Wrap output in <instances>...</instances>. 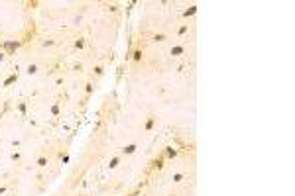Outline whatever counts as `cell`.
Returning a JSON list of instances; mask_svg holds the SVG:
<instances>
[{
	"mask_svg": "<svg viewBox=\"0 0 295 196\" xmlns=\"http://www.w3.org/2000/svg\"><path fill=\"white\" fill-rule=\"evenodd\" d=\"M36 165L39 167V169H45V167H47V157H37V161H36Z\"/></svg>",
	"mask_w": 295,
	"mask_h": 196,
	"instance_id": "obj_11",
	"label": "cell"
},
{
	"mask_svg": "<svg viewBox=\"0 0 295 196\" xmlns=\"http://www.w3.org/2000/svg\"><path fill=\"white\" fill-rule=\"evenodd\" d=\"M197 12H199V6H197V4H191V6L187 8V10L181 12V16H183V18H193V16L197 14Z\"/></svg>",
	"mask_w": 295,
	"mask_h": 196,
	"instance_id": "obj_4",
	"label": "cell"
},
{
	"mask_svg": "<svg viewBox=\"0 0 295 196\" xmlns=\"http://www.w3.org/2000/svg\"><path fill=\"white\" fill-rule=\"evenodd\" d=\"M61 161H63V165H67L69 161H71V157H69V155H63V157H61Z\"/></svg>",
	"mask_w": 295,
	"mask_h": 196,
	"instance_id": "obj_22",
	"label": "cell"
},
{
	"mask_svg": "<svg viewBox=\"0 0 295 196\" xmlns=\"http://www.w3.org/2000/svg\"><path fill=\"white\" fill-rule=\"evenodd\" d=\"M120 165V155H116V157H112V159L108 161V169H116V167Z\"/></svg>",
	"mask_w": 295,
	"mask_h": 196,
	"instance_id": "obj_10",
	"label": "cell"
},
{
	"mask_svg": "<svg viewBox=\"0 0 295 196\" xmlns=\"http://www.w3.org/2000/svg\"><path fill=\"white\" fill-rule=\"evenodd\" d=\"M156 116H148L146 118V122H144V131H152L153 128H156Z\"/></svg>",
	"mask_w": 295,
	"mask_h": 196,
	"instance_id": "obj_5",
	"label": "cell"
},
{
	"mask_svg": "<svg viewBox=\"0 0 295 196\" xmlns=\"http://www.w3.org/2000/svg\"><path fill=\"white\" fill-rule=\"evenodd\" d=\"M79 196H83V194H79Z\"/></svg>",
	"mask_w": 295,
	"mask_h": 196,
	"instance_id": "obj_26",
	"label": "cell"
},
{
	"mask_svg": "<svg viewBox=\"0 0 295 196\" xmlns=\"http://www.w3.org/2000/svg\"><path fill=\"white\" fill-rule=\"evenodd\" d=\"M169 55H173V57L185 55V45H173V47L169 49Z\"/></svg>",
	"mask_w": 295,
	"mask_h": 196,
	"instance_id": "obj_6",
	"label": "cell"
},
{
	"mask_svg": "<svg viewBox=\"0 0 295 196\" xmlns=\"http://www.w3.org/2000/svg\"><path fill=\"white\" fill-rule=\"evenodd\" d=\"M4 57H6V53H0V61H4Z\"/></svg>",
	"mask_w": 295,
	"mask_h": 196,
	"instance_id": "obj_24",
	"label": "cell"
},
{
	"mask_svg": "<svg viewBox=\"0 0 295 196\" xmlns=\"http://www.w3.org/2000/svg\"><path fill=\"white\" fill-rule=\"evenodd\" d=\"M177 155H179V151H177L175 147H171V145H167V147H165V151H163V157H167V159H175Z\"/></svg>",
	"mask_w": 295,
	"mask_h": 196,
	"instance_id": "obj_7",
	"label": "cell"
},
{
	"mask_svg": "<svg viewBox=\"0 0 295 196\" xmlns=\"http://www.w3.org/2000/svg\"><path fill=\"white\" fill-rule=\"evenodd\" d=\"M85 43H87V41H85V37H79V39H75V49H85Z\"/></svg>",
	"mask_w": 295,
	"mask_h": 196,
	"instance_id": "obj_12",
	"label": "cell"
},
{
	"mask_svg": "<svg viewBox=\"0 0 295 196\" xmlns=\"http://www.w3.org/2000/svg\"><path fill=\"white\" fill-rule=\"evenodd\" d=\"M136 151H138V145H136V143H128V145H124V147L120 149L122 155H134Z\"/></svg>",
	"mask_w": 295,
	"mask_h": 196,
	"instance_id": "obj_3",
	"label": "cell"
},
{
	"mask_svg": "<svg viewBox=\"0 0 295 196\" xmlns=\"http://www.w3.org/2000/svg\"><path fill=\"white\" fill-rule=\"evenodd\" d=\"M163 159H165V157H163V155H160L157 159H153V161H152V167H153V169H163Z\"/></svg>",
	"mask_w": 295,
	"mask_h": 196,
	"instance_id": "obj_8",
	"label": "cell"
},
{
	"mask_svg": "<svg viewBox=\"0 0 295 196\" xmlns=\"http://www.w3.org/2000/svg\"><path fill=\"white\" fill-rule=\"evenodd\" d=\"M93 90H94L93 88V82H87V85H85V92L87 94H93Z\"/></svg>",
	"mask_w": 295,
	"mask_h": 196,
	"instance_id": "obj_19",
	"label": "cell"
},
{
	"mask_svg": "<svg viewBox=\"0 0 295 196\" xmlns=\"http://www.w3.org/2000/svg\"><path fill=\"white\" fill-rule=\"evenodd\" d=\"M14 82H18V71H16V73H12V75H8V77L4 78L2 86H4V88H8V86H12Z\"/></svg>",
	"mask_w": 295,
	"mask_h": 196,
	"instance_id": "obj_2",
	"label": "cell"
},
{
	"mask_svg": "<svg viewBox=\"0 0 295 196\" xmlns=\"http://www.w3.org/2000/svg\"><path fill=\"white\" fill-rule=\"evenodd\" d=\"M152 39H153V41H165V39H167V35H165V33H156Z\"/></svg>",
	"mask_w": 295,
	"mask_h": 196,
	"instance_id": "obj_16",
	"label": "cell"
},
{
	"mask_svg": "<svg viewBox=\"0 0 295 196\" xmlns=\"http://www.w3.org/2000/svg\"><path fill=\"white\" fill-rule=\"evenodd\" d=\"M26 73H28V75H36V73H37V65H36V63H32V65H28V69H26Z\"/></svg>",
	"mask_w": 295,
	"mask_h": 196,
	"instance_id": "obj_13",
	"label": "cell"
},
{
	"mask_svg": "<svg viewBox=\"0 0 295 196\" xmlns=\"http://www.w3.org/2000/svg\"><path fill=\"white\" fill-rule=\"evenodd\" d=\"M144 57V51L142 49H134V53H132V61H136V63H140Z\"/></svg>",
	"mask_w": 295,
	"mask_h": 196,
	"instance_id": "obj_9",
	"label": "cell"
},
{
	"mask_svg": "<svg viewBox=\"0 0 295 196\" xmlns=\"http://www.w3.org/2000/svg\"><path fill=\"white\" fill-rule=\"evenodd\" d=\"M6 192H8V186H0V196L6 194Z\"/></svg>",
	"mask_w": 295,
	"mask_h": 196,
	"instance_id": "obj_23",
	"label": "cell"
},
{
	"mask_svg": "<svg viewBox=\"0 0 295 196\" xmlns=\"http://www.w3.org/2000/svg\"><path fill=\"white\" fill-rule=\"evenodd\" d=\"M26 110H28L26 102H20V104H18V112H20V114H22V116H26Z\"/></svg>",
	"mask_w": 295,
	"mask_h": 196,
	"instance_id": "obj_18",
	"label": "cell"
},
{
	"mask_svg": "<svg viewBox=\"0 0 295 196\" xmlns=\"http://www.w3.org/2000/svg\"><path fill=\"white\" fill-rule=\"evenodd\" d=\"M187 32H189V24H183V26H181L179 30H177V35H185Z\"/></svg>",
	"mask_w": 295,
	"mask_h": 196,
	"instance_id": "obj_15",
	"label": "cell"
},
{
	"mask_svg": "<svg viewBox=\"0 0 295 196\" xmlns=\"http://www.w3.org/2000/svg\"><path fill=\"white\" fill-rule=\"evenodd\" d=\"M93 73L97 75V77H102V73H105V69H102L101 65H97V67H93Z\"/></svg>",
	"mask_w": 295,
	"mask_h": 196,
	"instance_id": "obj_17",
	"label": "cell"
},
{
	"mask_svg": "<svg viewBox=\"0 0 295 196\" xmlns=\"http://www.w3.org/2000/svg\"><path fill=\"white\" fill-rule=\"evenodd\" d=\"M51 116H59V104H53L51 106Z\"/></svg>",
	"mask_w": 295,
	"mask_h": 196,
	"instance_id": "obj_20",
	"label": "cell"
},
{
	"mask_svg": "<svg viewBox=\"0 0 295 196\" xmlns=\"http://www.w3.org/2000/svg\"><path fill=\"white\" fill-rule=\"evenodd\" d=\"M18 47H22V39H14V41H4L2 43V49H6L8 55H12V53L16 51Z\"/></svg>",
	"mask_w": 295,
	"mask_h": 196,
	"instance_id": "obj_1",
	"label": "cell"
},
{
	"mask_svg": "<svg viewBox=\"0 0 295 196\" xmlns=\"http://www.w3.org/2000/svg\"><path fill=\"white\" fill-rule=\"evenodd\" d=\"M10 159H12V161H20V159H22V155L16 151V153H12V155H10Z\"/></svg>",
	"mask_w": 295,
	"mask_h": 196,
	"instance_id": "obj_21",
	"label": "cell"
},
{
	"mask_svg": "<svg viewBox=\"0 0 295 196\" xmlns=\"http://www.w3.org/2000/svg\"><path fill=\"white\" fill-rule=\"evenodd\" d=\"M167 196H175V194H167Z\"/></svg>",
	"mask_w": 295,
	"mask_h": 196,
	"instance_id": "obj_25",
	"label": "cell"
},
{
	"mask_svg": "<svg viewBox=\"0 0 295 196\" xmlns=\"http://www.w3.org/2000/svg\"><path fill=\"white\" fill-rule=\"evenodd\" d=\"M183 178H185V174H183V173H175V174L171 177V181H173V182H181Z\"/></svg>",
	"mask_w": 295,
	"mask_h": 196,
	"instance_id": "obj_14",
	"label": "cell"
}]
</instances>
